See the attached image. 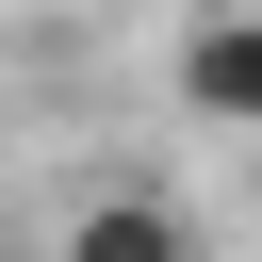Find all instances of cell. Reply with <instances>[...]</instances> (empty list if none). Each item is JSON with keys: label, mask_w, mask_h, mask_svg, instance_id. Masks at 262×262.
<instances>
[{"label": "cell", "mask_w": 262, "mask_h": 262, "mask_svg": "<svg viewBox=\"0 0 262 262\" xmlns=\"http://www.w3.org/2000/svg\"><path fill=\"white\" fill-rule=\"evenodd\" d=\"M180 115L262 147V0H213V16L180 33Z\"/></svg>", "instance_id": "obj_1"}, {"label": "cell", "mask_w": 262, "mask_h": 262, "mask_svg": "<svg viewBox=\"0 0 262 262\" xmlns=\"http://www.w3.org/2000/svg\"><path fill=\"white\" fill-rule=\"evenodd\" d=\"M66 262H196V213L147 196V180H98V196L66 213Z\"/></svg>", "instance_id": "obj_2"}]
</instances>
